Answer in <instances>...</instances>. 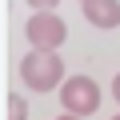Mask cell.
Returning a JSON list of instances; mask_svg holds the SVG:
<instances>
[{"label": "cell", "instance_id": "obj_1", "mask_svg": "<svg viewBox=\"0 0 120 120\" xmlns=\"http://www.w3.org/2000/svg\"><path fill=\"white\" fill-rule=\"evenodd\" d=\"M20 80L32 88V92H52L64 84V60L60 52H48V48H32L24 60H20Z\"/></svg>", "mask_w": 120, "mask_h": 120}, {"label": "cell", "instance_id": "obj_4", "mask_svg": "<svg viewBox=\"0 0 120 120\" xmlns=\"http://www.w3.org/2000/svg\"><path fill=\"white\" fill-rule=\"evenodd\" d=\"M84 16H88L92 28L112 32L120 24V0H84Z\"/></svg>", "mask_w": 120, "mask_h": 120}, {"label": "cell", "instance_id": "obj_3", "mask_svg": "<svg viewBox=\"0 0 120 120\" xmlns=\"http://www.w3.org/2000/svg\"><path fill=\"white\" fill-rule=\"evenodd\" d=\"M24 36H28L32 48H48V52H56L60 44H64V36H68V24L60 20V16H52V12H36V16H28Z\"/></svg>", "mask_w": 120, "mask_h": 120}, {"label": "cell", "instance_id": "obj_7", "mask_svg": "<svg viewBox=\"0 0 120 120\" xmlns=\"http://www.w3.org/2000/svg\"><path fill=\"white\" fill-rule=\"evenodd\" d=\"M112 96H116V104H120V72H116V80H112Z\"/></svg>", "mask_w": 120, "mask_h": 120}, {"label": "cell", "instance_id": "obj_9", "mask_svg": "<svg viewBox=\"0 0 120 120\" xmlns=\"http://www.w3.org/2000/svg\"><path fill=\"white\" fill-rule=\"evenodd\" d=\"M112 120H120V112H116V116H112Z\"/></svg>", "mask_w": 120, "mask_h": 120}, {"label": "cell", "instance_id": "obj_6", "mask_svg": "<svg viewBox=\"0 0 120 120\" xmlns=\"http://www.w3.org/2000/svg\"><path fill=\"white\" fill-rule=\"evenodd\" d=\"M28 4H32V8H36V12H52V8H56V4H60V0H28Z\"/></svg>", "mask_w": 120, "mask_h": 120}, {"label": "cell", "instance_id": "obj_8", "mask_svg": "<svg viewBox=\"0 0 120 120\" xmlns=\"http://www.w3.org/2000/svg\"><path fill=\"white\" fill-rule=\"evenodd\" d=\"M56 120H80V116H72V112H64V116H56Z\"/></svg>", "mask_w": 120, "mask_h": 120}, {"label": "cell", "instance_id": "obj_2", "mask_svg": "<svg viewBox=\"0 0 120 120\" xmlns=\"http://www.w3.org/2000/svg\"><path fill=\"white\" fill-rule=\"evenodd\" d=\"M60 104H64V112L84 120V116H92L100 108V84L92 76H72V80L60 84Z\"/></svg>", "mask_w": 120, "mask_h": 120}, {"label": "cell", "instance_id": "obj_5", "mask_svg": "<svg viewBox=\"0 0 120 120\" xmlns=\"http://www.w3.org/2000/svg\"><path fill=\"white\" fill-rule=\"evenodd\" d=\"M4 120H28V100L16 96V92H8L4 96Z\"/></svg>", "mask_w": 120, "mask_h": 120}, {"label": "cell", "instance_id": "obj_10", "mask_svg": "<svg viewBox=\"0 0 120 120\" xmlns=\"http://www.w3.org/2000/svg\"><path fill=\"white\" fill-rule=\"evenodd\" d=\"M80 4H84V0H80Z\"/></svg>", "mask_w": 120, "mask_h": 120}]
</instances>
